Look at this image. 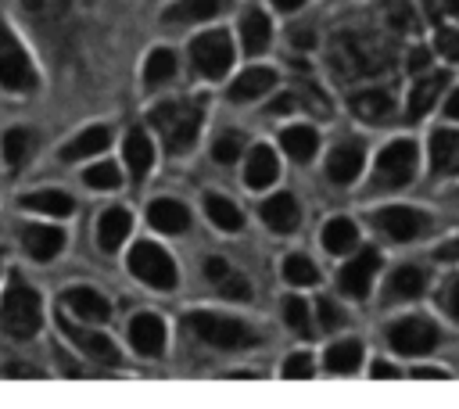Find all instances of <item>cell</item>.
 <instances>
[{
  "label": "cell",
  "mask_w": 459,
  "mask_h": 409,
  "mask_svg": "<svg viewBox=\"0 0 459 409\" xmlns=\"http://www.w3.org/2000/svg\"><path fill=\"white\" fill-rule=\"evenodd\" d=\"M22 208H32V212H43V215H68L75 208V201L65 190H36V194L22 197Z\"/></svg>",
  "instance_id": "27"
},
{
  "label": "cell",
  "mask_w": 459,
  "mask_h": 409,
  "mask_svg": "<svg viewBox=\"0 0 459 409\" xmlns=\"http://www.w3.org/2000/svg\"><path fill=\"white\" fill-rule=\"evenodd\" d=\"M240 151H244V136H240V133H222V136L212 144V158H215V161H222V165L237 161V158H240Z\"/></svg>",
  "instance_id": "38"
},
{
  "label": "cell",
  "mask_w": 459,
  "mask_h": 409,
  "mask_svg": "<svg viewBox=\"0 0 459 409\" xmlns=\"http://www.w3.org/2000/svg\"><path fill=\"white\" fill-rule=\"evenodd\" d=\"M434 50L445 54L448 61H459V32H455V29H437V36H434Z\"/></svg>",
  "instance_id": "41"
},
{
  "label": "cell",
  "mask_w": 459,
  "mask_h": 409,
  "mask_svg": "<svg viewBox=\"0 0 459 409\" xmlns=\"http://www.w3.org/2000/svg\"><path fill=\"white\" fill-rule=\"evenodd\" d=\"M359 362H362V344L359 341H337L326 352V370H333V373H351V370H359Z\"/></svg>",
  "instance_id": "33"
},
{
  "label": "cell",
  "mask_w": 459,
  "mask_h": 409,
  "mask_svg": "<svg viewBox=\"0 0 459 409\" xmlns=\"http://www.w3.org/2000/svg\"><path fill=\"white\" fill-rule=\"evenodd\" d=\"M129 273L140 276L143 283L158 287V291H172L176 280H179L176 262H172L158 244H147V240H140V244L129 251Z\"/></svg>",
  "instance_id": "4"
},
{
  "label": "cell",
  "mask_w": 459,
  "mask_h": 409,
  "mask_svg": "<svg viewBox=\"0 0 459 409\" xmlns=\"http://www.w3.org/2000/svg\"><path fill=\"white\" fill-rule=\"evenodd\" d=\"M57 326L65 330V337L79 348V352H86L90 359H97V362H118V348H115V341L111 337H104V334H93V330H86V326H75V323H68V319H57Z\"/></svg>",
  "instance_id": "11"
},
{
  "label": "cell",
  "mask_w": 459,
  "mask_h": 409,
  "mask_svg": "<svg viewBox=\"0 0 459 409\" xmlns=\"http://www.w3.org/2000/svg\"><path fill=\"white\" fill-rule=\"evenodd\" d=\"M283 319H287L290 330L308 334V305H305L301 298H287V301H283Z\"/></svg>",
  "instance_id": "40"
},
{
  "label": "cell",
  "mask_w": 459,
  "mask_h": 409,
  "mask_svg": "<svg viewBox=\"0 0 459 409\" xmlns=\"http://www.w3.org/2000/svg\"><path fill=\"white\" fill-rule=\"evenodd\" d=\"M437 258H441V262H455V258H459V240H452V244H445V248L437 251Z\"/></svg>",
  "instance_id": "49"
},
{
  "label": "cell",
  "mask_w": 459,
  "mask_h": 409,
  "mask_svg": "<svg viewBox=\"0 0 459 409\" xmlns=\"http://www.w3.org/2000/svg\"><path fill=\"white\" fill-rule=\"evenodd\" d=\"M373 222H377L387 237H394V240H412V237L427 233V226H430V219H427L423 212L409 208V204H387V208H380V212L373 215Z\"/></svg>",
  "instance_id": "8"
},
{
  "label": "cell",
  "mask_w": 459,
  "mask_h": 409,
  "mask_svg": "<svg viewBox=\"0 0 459 409\" xmlns=\"http://www.w3.org/2000/svg\"><path fill=\"white\" fill-rule=\"evenodd\" d=\"M445 115H448V118H459V90L445 100Z\"/></svg>",
  "instance_id": "50"
},
{
  "label": "cell",
  "mask_w": 459,
  "mask_h": 409,
  "mask_svg": "<svg viewBox=\"0 0 459 409\" xmlns=\"http://www.w3.org/2000/svg\"><path fill=\"white\" fill-rule=\"evenodd\" d=\"M377 269H380V255H377L373 248H366L362 255H355V258L341 269V276H337V280H341V291H344L348 298H366Z\"/></svg>",
  "instance_id": "10"
},
{
  "label": "cell",
  "mask_w": 459,
  "mask_h": 409,
  "mask_svg": "<svg viewBox=\"0 0 459 409\" xmlns=\"http://www.w3.org/2000/svg\"><path fill=\"white\" fill-rule=\"evenodd\" d=\"M283 377H290V380L312 377V359H308V355H290V359L283 362Z\"/></svg>",
  "instance_id": "42"
},
{
  "label": "cell",
  "mask_w": 459,
  "mask_h": 409,
  "mask_svg": "<svg viewBox=\"0 0 459 409\" xmlns=\"http://www.w3.org/2000/svg\"><path fill=\"white\" fill-rule=\"evenodd\" d=\"M355 240H359V230H355V222H351V219H330V222L323 226V248H326V251H333V255L351 251V248H355Z\"/></svg>",
  "instance_id": "29"
},
{
  "label": "cell",
  "mask_w": 459,
  "mask_h": 409,
  "mask_svg": "<svg viewBox=\"0 0 459 409\" xmlns=\"http://www.w3.org/2000/svg\"><path fill=\"white\" fill-rule=\"evenodd\" d=\"M0 323H4V330L11 337H32L39 330V323H43V301H39V294L29 283H22L18 273L11 276L7 291H4Z\"/></svg>",
  "instance_id": "2"
},
{
  "label": "cell",
  "mask_w": 459,
  "mask_h": 409,
  "mask_svg": "<svg viewBox=\"0 0 459 409\" xmlns=\"http://www.w3.org/2000/svg\"><path fill=\"white\" fill-rule=\"evenodd\" d=\"M262 219H265L269 230L290 233V230L298 226V201H294L290 194H276V197H269V201L262 204Z\"/></svg>",
  "instance_id": "21"
},
{
  "label": "cell",
  "mask_w": 459,
  "mask_h": 409,
  "mask_svg": "<svg viewBox=\"0 0 459 409\" xmlns=\"http://www.w3.org/2000/svg\"><path fill=\"white\" fill-rule=\"evenodd\" d=\"M129 341L140 355H161L165 348V323L151 312H140L133 323H129Z\"/></svg>",
  "instance_id": "12"
},
{
  "label": "cell",
  "mask_w": 459,
  "mask_h": 409,
  "mask_svg": "<svg viewBox=\"0 0 459 409\" xmlns=\"http://www.w3.org/2000/svg\"><path fill=\"white\" fill-rule=\"evenodd\" d=\"M362 144L359 140H348V144H341V147H333L330 151V158H326V176L333 179V183H351L355 176H359V169H362Z\"/></svg>",
  "instance_id": "13"
},
{
  "label": "cell",
  "mask_w": 459,
  "mask_h": 409,
  "mask_svg": "<svg viewBox=\"0 0 459 409\" xmlns=\"http://www.w3.org/2000/svg\"><path fill=\"white\" fill-rule=\"evenodd\" d=\"M427 61H430V54H427V50H423V47H420V50H412V54H409V68H412V72H420V68H423V65H427Z\"/></svg>",
  "instance_id": "48"
},
{
  "label": "cell",
  "mask_w": 459,
  "mask_h": 409,
  "mask_svg": "<svg viewBox=\"0 0 459 409\" xmlns=\"http://www.w3.org/2000/svg\"><path fill=\"white\" fill-rule=\"evenodd\" d=\"M319 319H323L326 330H333V326H341V309H337L330 298H323V301H319Z\"/></svg>",
  "instance_id": "45"
},
{
  "label": "cell",
  "mask_w": 459,
  "mask_h": 409,
  "mask_svg": "<svg viewBox=\"0 0 459 409\" xmlns=\"http://www.w3.org/2000/svg\"><path fill=\"white\" fill-rule=\"evenodd\" d=\"M445 83H448V72H430V75L416 79V86L409 93V118H423L430 111V104L437 100V93L445 90Z\"/></svg>",
  "instance_id": "17"
},
{
  "label": "cell",
  "mask_w": 459,
  "mask_h": 409,
  "mask_svg": "<svg viewBox=\"0 0 459 409\" xmlns=\"http://www.w3.org/2000/svg\"><path fill=\"white\" fill-rule=\"evenodd\" d=\"M273 4H276L280 11H298V7L305 4V0H273Z\"/></svg>",
  "instance_id": "52"
},
{
  "label": "cell",
  "mask_w": 459,
  "mask_h": 409,
  "mask_svg": "<svg viewBox=\"0 0 459 409\" xmlns=\"http://www.w3.org/2000/svg\"><path fill=\"white\" fill-rule=\"evenodd\" d=\"M373 377H394V370H391L387 362H377V366H373Z\"/></svg>",
  "instance_id": "53"
},
{
  "label": "cell",
  "mask_w": 459,
  "mask_h": 409,
  "mask_svg": "<svg viewBox=\"0 0 459 409\" xmlns=\"http://www.w3.org/2000/svg\"><path fill=\"white\" fill-rule=\"evenodd\" d=\"M186 323L212 348H251L258 341L255 330L247 323H240V319H226V316H212V312H190Z\"/></svg>",
  "instance_id": "3"
},
{
  "label": "cell",
  "mask_w": 459,
  "mask_h": 409,
  "mask_svg": "<svg viewBox=\"0 0 459 409\" xmlns=\"http://www.w3.org/2000/svg\"><path fill=\"white\" fill-rule=\"evenodd\" d=\"M283 276H287V283H298V287H308V283L319 280L316 265H312L305 255H290V258L283 262Z\"/></svg>",
  "instance_id": "37"
},
{
  "label": "cell",
  "mask_w": 459,
  "mask_h": 409,
  "mask_svg": "<svg viewBox=\"0 0 459 409\" xmlns=\"http://www.w3.org/2000/svg\"><path fill=\"white\" fill-rule=\"evenodd\" d=\"M32 65H29V57H25V50H22V43L14 39V32L0 22V83L7 86V90H14V93H25V90H32Z\"/></svg>",
  "instance_id": "5"
},
{
  "label": "cell",
  "mask_w": 459,
  "mask_h": 409,
  "mask_svg": "<svg viewBox=\"0 0 459 409\" xmlns=\"http://www.w3.org/2000/svg\"><path fill=\"white\" fill-rule=\"evenodd\" d=\"M108 140H111V136H108V129H100V126H97V129L79 133V136H75V140H72V144H68L61 154H65L68 161H79V158H90V154L104 151V147H108Z\"/></svg>",
  "instance_id": "31"
},
{
  "label": "cell",
  "mask_w": 459,
  "mask_h": 409,
  "mask_svg": "<svg viewBox=\"0 0 459 409\" xmlns=\"http://www.w3.org/2000/svg\"><path fill=\"white\" fill-rule=\"evenodd\" d=\"M416 172V144L412 140H394L380 151L377 158V183L380 187H402Z\"/></svg>",
  "instance_id": "7"
},
{
  "label": "cell",
  "mask_w": 459,
  "mask_h": 409,
  "mask_svg": "<svg viewBox=\"0 0 459 409\" xmlns=\"http://www.w3.org/2000/svg\"><path fill=\"white\" fill-rule=\"evenodd\" d=\"M204 208H208V219H212L219 230H226V233H237V230L244 226V219H240L237 204H230V201H226V197H219V194H212V197L204 201Z\"/></svg>",
  "instance_id": "34"
},
{
  "label": "cell",
  "mask_w": 459,
  "mask_h": 409,
  "mask_svg": "<svg viewBox=\"0 0 459 409\" xmlns=\"http://www.w3.org/2000/svg\"><path fill=\"white\" fill-rule=\"evenodd\" d=\"M129 237V212L126 208H108L100 215V226H97V240L104 251H115L122 240Z\"/></svg>",
  "instance_id": "24"
},
{
  "label": "cell",
  "mask_w": 459,
  "mask_h": 409,
  "mask_svg": "<svg viewBox=\"0 0 459 409\" xmlns=\"http://www.w3.org/2000/svg\"><path fill=\"white\" fill-rule=\"evenodd\" d=\"M226 0H179L165 11L169 22H204V18H215L222 11Z\"/></svg>",
  "instance_id": "30"
},
{
  "label": "cell",
  "mask_w": 459,
  "mask_h": 409,
  "mask_svg": "<svg viewBox=\"0 0 459 409\" xmlns=\"http://www.w3.org/2000/svg\"><path fill=\"white\" fill-rule=\"evenodd\" d=\"M82 179H86V187H93V190H111V187H118V169H115L111 161H100V165L86 169Z\"/></svg>",
  "instance_id": "39"
},
{
  "label": "cell",
  "mask_w": 459,
  "mask_h": 409,
  "mask_svg": "<svg viewBox=\"0 0 459 409\" xmlns=\"http://www.w3.org/2000/svg\"><path fill=\"white\" fill-rule=\"evenodd\" d=\"M430 161L434 172H459V133L437 129L430 136Z\"/></svg>",
  "instance_id": "22"
},
{
  "label": "cell",
  "mask_w": 459,
  "mask_h": 409,
  "mask_svg": "<svg viewBox=\"0 0 459 409\" xmlns=\"http://www.w3.org/2000/svg\"><path fill=\"white\" fill-rule=\"evenodd\" d=\"M22 244H25V251H29L36 262H50V258L65 248V233H61L57 226H29V230L22 233Z\"/></svg>",
  "instance_id": "15"
},
{
  "label": "cell",
  "mask_w": 459,
  "mask_h": 409,
  "mask_svg": "<svg viewBox=\"0 0 459 409\" xmlns=\"http://www.w3.org/2000/svg\"><path fill=\"white\" fill-rule=\"evenodd\" d=\"M290 39H294V47H312V43H316V32H308V29H294Z\"/></svg>",
  "instance_id": "47"
},
{
  "label": "cell",
  "mask_w": 459,
  "mask_h": 409,
  "mask_svg": "<svg viewBox=\"0 0 459 409\" xmlns=\"http://www.w3.org/2000/svg\"><path fill=\"white\" fill-rule=\"evenodd\" d=\"M65 305H68L82 323H108V319H111V305H108L97 291H90V287H72V291L65 294Z\"/></svg>",
  "instance_id": "14"
},
{
  "label": "cell",
  "mask_w": 459,
  "mask_h": 409,
  "mask_svg": "<svg viewBox=\"0 0 459 409\" xmlns=\"http://www.w3.org/2000/svg\"><path fill=\"white\" fill-rule=\"evenodd\" d=\"M126 165H129V176H133L136 183L151 172V165H154V147H151V140H147L143 129H129V136H126Z\"/></svg>",
  "instance_id": "18"
},
{
  "label": "cell",
  "mask_w": 459,
  "mask_h": 409,
  "mask_svg": "<svg viewBox=\"0 0 459 409\" xmlns=\"http://www.w3.org/2000/svg\"><path fill=\"white\" fill-rule=\"evenodd\" d=\"M273 83H276V75H273L269 68H247V72H240V79L230 86V97H233V100H255V97H262L265 90H273Z\"/></svg>",
  "instance_id": "25"
},
{
  "label": "cell",
  "mask_w": 459,
  "mask_h": 409,
  "mask_svg": "<svg viewBox=\"0 0 459 409\" xmlns=\"http://www.w3.org/2000/svg\"><path fill=\"white\" fill-rule=\"evenodd\" d=\"M29 154H32V136L25 129H11L4 136V158H7V165L11 169H22L29 161Z\"/></svg>",
  "instance_id": "36"
},
{
  "label": "cell",
  "mask_w": 459,
  "mask_h": 409,
  "mask_svg": "<svg viewBox=\"0 0 459 409\" xmlns=\"http://www.w3.org/2000/svg\"><path fill=\"white\" fill-rule=\"evenodd\" d=\"M280 176V165H276V154L269 151V147H255L251 154H247V169H244V183L251 187V190H262V187H269L273 179Z\"/></svg>",
  "instance_id": "20"
},
{
  "label": "cell",
  "mask_w": 459,
  "mask_h": 409,
  "mask_svg": "<svg viewBox=\"0 0 459 409\" xmlns=\"http://www.w3.org/2000/svg\"><path fill=\"white\" fill-rule=\"evenodd\" d=\"M240 36H244V50H247V54H262V50L269 47V36H273L269 18L251 7V11L244 14V22H240Z\"/></svg>",
  "instance_id": "26"
},
{
  "label": "cell",
  "mask_w": 459,
  "mask_h": 409,
  "mask_svg": "<svg viewBox=\"0 0 459 409\" xmlns=\"http://www.w3.org/2000/svg\"><path fill=\"white\" fill-rule=\"evenodd\" d=\"M280 144H283V151H287L294 161H308V158L316 154V147H319V136H316V129H308V126H290V129L280 136Z\"/></svg>",
  "instance_id": "28"
},
{
  "label": "cell",
  "mask_w": 459,
  "mask_h": 409,
  "mask_svg": "<svg viewBox=\"0 0 459 409\" xmlns=\"http://www.w3.org/2000/svg\"><path fill=\"white\" fill-rule=\"evenodd\" d=\"M448 7H452V11H459V0H448Z\"/></svg>",
  "instance_id": "54"
},
{
  "label": "cell",
  "mask_w": 459,
  "mask_h": 409,
  "mask_svg": "<svg viewBox=\"0 0 459 409\" xmlns=\"http://www.w3.org/2000/svg\"><path fill=\"white\" fill-rule=\"evenodd\" d=\"M294 104H298V97H294V93H283V97H276V100L269 104V115H287Z\"/></svg>",
  "instance_id": "46"
},
{
  "label": "cell",
  "mask_w": 459,
  "mask_h": 409,
  "mask_svg": "<svg viewBox=\"0 0 459 409\" xmlns=\"http://www.w3.org/2000/svg\"><path fill=\"white\" fill-rule=\"evenodd\" d=\"M7 373H11V377H39V373H36L32 366H22V362H14V366H11Z\"/></svg>",
  "instance_id": "51"
},
{
  "label": "cell",
  "mask_w": 459,
  "mask_h": 409,
  "mask_svg": "<svg viewBox=\"0 0 459 409\" xmlns=\"http://www.w3.org/2000/svg\"><path fill=\"white\" fill-rule=\"evenodd\" d=\"M420 294H423V273L416 265H402L391 273L387 298H420Z\"/></svg>",
  "instance_id": "32"
},
{
  "label": "cell",
  "mask_w": 459,
  "mask_h": 409,
  "mask_svg": "<svg viewBox=\"0 0 459 409\" xmlns=\"http://www.w3.org/2000/svg\"><path fill=\"white\" fill-rule=\"evenodd\" d=\"M147 219L161 233H183L190 226V215H186V208L179 201H154L151 212H147Z\"/></svg>",
  "instance_id": "23"
},
{
  "label": "cell",
  "mask_w": 459,
  "mask_h": 409,
  "mask_svg": "<svg viewBox=\"0 0 459 409\" xmlns=\"http://www.w3.org/2000/svg\"><path fill=\"white\" fill-rule=\"evenodd\" d=\"M441 309L459 323V280H448L441 291Z\"/></svg>",
  "instance_id": "43"
},
{
  "label": "cell",
  "mask_w": 459,
  "mask_h": 409,
  "mask_svg": "<svg viewBox=\"0 0 459 409\" xmlns=\"http://www.w3.org/2000/svg\"><path fill=\"white\" fill-rule=\"evenodd\" d=\"M208 280L215 283V291H219L222 298H233V301H247V298H251V283H247L237 269H230L222 258H212V262H208Z\"/></svg>",
  "instance_id": "16"
},
{
  "label": "cell",
  "mask_w": 459,
  "mask_h": 409,
  "mask_svg": "<svg viewBox=\"0 0 459 409\" xmlns=\"http://www.w3.org/2000/svg\"><path fill=\"white\" fill-rule=\"evenodd\" d=\"M201 118H204V111H201L197 100H169V104H158L151 111V122H154V129L161 133V140L172 154L190 151V144L197 140Z\"/></svg>",
  "instance_id": "1"
},
{
  "label": "cell",
  "mask_w": 459,
  "mask_h": 409,
  "mask_svg": "<svg viewBox=\"0 0 459 409\" xmlns=\"http://www.w3.org/2000/svg\"><path fill=\"white\" fill-rule=\"evenodd\" d=\"M22 4H25V11L36 14V18H54V14L65 7V0H22Z\"/></svg>",
  "instance_id": "44"
},
{
  "label": "cell",
  "mask_w": 459,
  "mask_h": 409,
  "mask_svg": "<svg viewBox=\"0 0 459 409\" xmlns=\"http://www.w3.org/2000/svg\"><path fill=\"white\" fill-rule=\"evenodd\" d=\"M387 341L402 355H423L437 344V330H434L430 319H402L387 330Z\"/></svg>",
  "instance_id": "9"
},
{
  "label": "cell",
  "mask_w": 459,
  "mask_h": 409,
  "mask_svg": "<svg viewBox=\"0 0 459 409\" xmlns=\"http://www.w3.org/2000/svg\"><path fill=\"white\" fill-rule=\"evenodd\" d=\"M351 111H355V118L377 126V122H387V118H391L394 104H391V97H387L384 90H362V93L351 97Z\"/></svg>",
  "instance_id": "19"
},
{
  "label": "cell",
  "mask_w": 459,
  "mask_h": 409,
  "mask_svg": "<svg viewBox=\"0 0 459 409\" xmlns=\"http://www.w3.org/2000/svg\"><path fill=\"white\" fill-rule=\"evenodd\" d=\"M172 72H176V54L165 50V47H158V50L147 57V65H143V79H147V86H161L165 79H172Z\"/></svg>",
  "instance_id": "35"
},
{
  "label": "cell",
  "mask_w": 459,
  "mask_h": 409,
  "mask_svg": "<svg viewBox=\"0 0 459 409\" xmlns=\"http://www.w3.org/2000/svg\"><path fill=\"white\" fill-rule=\"evenodd\" d=\"M190 54H194V65L201 75L208 79H219L230 72L233 65V43L226 32H201L194 43H190Z\"/></svg>",
  "instance_id": "6"
}]
</instances>
